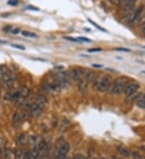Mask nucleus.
<instances>
[{"instance_id":"nucleus-40","label":"nucleus","mask_w":145,"mask_h":159,"mask_svg":"<svg viewBox=\"0 0 145 159\" xmlns=\"http://www.w3.org/2000/svg\"><path fill=\"white\" fill-rule=\"evenodd\" d=\"M0 159H2V152L1 149H0Z\"/></svg>"},{"instance_id":"nucleus-12","label":"nucleus","mask_w":145,"mask_h":159,"mask_svg":"<svg viewBox=\"0 0 145 159\" xmlns=\"http://www.w3.org/2000/svg\"><path fill=\"white\" fill-rule=\"evenodd\" d=\"M136 105L140 109H145V94L142 93L140 95H138L135 99Z\"/></svg>"},{"instance_id":"nucleus-18","label":"nucleus","mask_w":145,"mask_h":159,"mask_svg":"<svg viewBox=\"0 0 145 159\" xmlns=\"http://www.w3.org/2000/svg\"><path fill=\"white\" fill-rule=\"evenodd\" d=\"M19 92H20V97H24V98L28 97V95L30 94V89H28V87L26 86H23Z\"/></svg>"},{"instance_id":"nucleus-44","label":"nucleus","mask_w":145,"mask_h":159,"mask_svg":"<svg viewBox=\"0 0 145 159\" xmlns=\"http://www.w3.org/2000/svg\"><path fill=\"white\" fill-rule=\"evenodd\" d=\"M102 159H107V158H102Z\"/></svg>"},{"instance_id":"nucleus-11","label":"nucleus","mask_w":145,"mask_h":159,"mask_svg":"<svg viewBox=\"0 0 145 159\" xmlns=\"http://www.w3.org/2000/svg\"><path fill=\"white\" fill-rule=\"evenodd\" d=\"M50 145L47 143L45 146L40 151V153H39L38 157H37V159H45L47 157H48V153H49V150H50Z\"/></svg>"},{"instance_id":"nucleus-39","label":"nucleus","mask_w":145,"mask_h":159,"mask_svg":"<svg viewBox=\"0 0 145 159\" xmlns=\"http://www.w3.org/2000/svg\"><path fill=\"white\" fill-rule=\"evenodd\" d=\"M92 66L94 67V68H99V69H100V68H103V67L102 65H95V64L94 65H93Z\"/></svg>"},{"instance_id":"nucleus-33","label":"nucleus","mask_w":145,"mask_h":159,"mask_svg":"<svg viewBox=\"0 0 145 159\" xmlns=\"http://www.w3.org/2000/svg\"><path fill=\"white\" fill-rule=\"evenodd\" d=\"M15 157L17 159L20 158V156H21V152H20V150H15Z\"/></svg>"},{"instance_id":"nucleus-41","label":"nucleus","mask_w":145,"mask_h":159,"mask_svg":"<svg viewBox=\"0 0 145 159\" xmlns=\"http://www.w3.org/2000/svg\"><path fill=\"white\" fill-rule=\"evenodd\" d=\"M141 149H142V150H143V151H145V145H142V146H141Z\"/></svg>"},{"instance_id":"nucleus-45","label":"nucleus","mask_w":145,"mask_h":159,"mask_svg":"<svg viewBox=\"0 0 145 159\" xmlns=\"http://www.w3.org/2000/svg\"><path fill=\"white\" fill-rule=\"evenodd\" d=\"M65 159H69V158H65Z\"/></svg>"},{"instance_id":"nucleus-29","label":"nucleus","mask_w":145,"mask_h":159,"mask_svg":"<svg viewBox=\"0 0 145 159\" xmlns=\"http://www.w3.org/2000/svg\"><path fill=\"white\" fill-rule=\"evenodd\" d=\"M102 50H103L102 48H90L88 49L87 52H101Z\"/></svg>"},{"instance_id":"nucleus-43","label":"nucleus","mask_w":145,"mask_h":159,"mask_svg":"<svg viewBox=\"0 0 145 159\" xmlns=\"http://www.w3.org/2000/svg\"><path fill=\"white\" fill-rule=\"evenodd\" d=\"M143 73H145V71H143Z\"/></svg>"},{"instance_id":"nucleus-22","label":"nucleus","mask_w":145,"mask_h":159,"mask_svg":"<svg viewBox=\"0 0 145 159\" xmlns=\"http://www.w3.org/2000/svg\"><path fill=\"white\" fill-rule=\"evenodd\" d=\"M20 118H21V121H27L29 118V113L26 110H24L20 113Z\"/></svg>"},{"instance_id":"nucleus-14","label":"nucleus","mask_w":145,"mask_h":159,"mask_svg":"<svg viewBox=\"0 0 145 159\" xmlns=\"http://www.w3.org/2000/svg\"><path fill=\"white\" fill-rule=\"evenodd\" d=\"M39 153H40V149H39L38 145H36L32 148V150L29 152V157L30 159H37Z\"/></svg>"},{"instance_id":"nucleus-31","label":"nucleus","mask_w":145,"mask_h":159,"mask_svg":"<svg viewBox=\"0 0 145 159\" xmlns=\"http://www.w3.org/2000/svg\"><path fill=\"white\" fill-rule=\"evenodd\" d=\"M20 32V29L19 28V27H16V28H14L11 30V33L14 35H17Z\"/></svg>"},{"instance_id":"nucleus-2","label":"nucleus","mask_w":145,"mask_h":159,"mask_svg":"<svg viewBox=\"0 0 145 159\" xmlns=\"http://www.w3.org/2000/svg\"><path fill=\"white\" fill-rule=\"evenodd\" d=\"M128 79L127 77H119L114 82L111 88V93L113 95H120L123 93L125 88L127 85Z\"/></svg>"},{"instance_id":"nucleus-35","label":"nucleus","mask_w":145,"mask_h":159,"mask_svg":"<svg viewBox=\"0 0 145 159\" xmlns=\"http://www.w3.org/2000/svg\"><path fill=\"white\" fill-rule=\"evenodd\" d=\"M81 157H82V155L81 154H76L75 156L72 157V159H81Z\"/></svg>"},{"instance_id":"nucleus-13","label":"nucleus","mask_w":145,"mask_h":159,"mask_svg":"<svg viewBox=\"0 0 145 159\" xmlns=\"http://www.w3.org/2000/svg\"><path fill=\"white\" fill-rule=\"evenodd\" d=\"M36 104L38 106H40L41 109L43 107H44L47 104V99L44 97V96H41V95H38L36 96Z\"/></svg>"},{"instance_id":"nucleus-25","label":"nucleus","mask_w":145,"mask_h":159,"mask_svg":"<svg viewBox=\"0 0 145 159\" xmlns=\"http://www.w3.org/2000/svg\"><path fill=\"white\" fill-rule=\"evenodd\" d=\"M20 97V92H16V93H13V94L11 95V100H12V101H15V100H18Z\"/></svg>"},{"instance_id":"nucleus-10","label":"nucleus","mask_w":145,"mask_h":159,"mask_svg":"<svg viewBox=\"0 0 145 159\" xmlns=\"http://www.w3.org/2000/svg\"><path fill=\"white\" fill-rule=\"evenodd\" d=\"M95 74L91 70H86L83 72V80L86 81L87 83H91L94 80Z\"/></svg>"},{"instance_id":"nucleus-36","label":"nucleus","mask_w":145,"mask_h":159,"mask_svg":"<svg viewBox=\"0 0 145 159\" xmlns=\"http://www.w3.org/2000/svg\"><path fill=\"white\" fill-rule=\"evenodd\" d=\"M141 33L143 36H145V23L143 25H142V28H141Z\"/></svg>"},{"instance_id":"nucleus-32","label":"nucleus","mask_w":145,"mask_h":159,"mask_svg":"<svg viewBox=\"0 0 145 159\" xmlns=\"http://www.w3.org/2000/svg\"><path fill=\"white\" fill-rule=\"evenodd\" d=\"M11 30H12L11 26H7L3 28V31H5V32H9V31H11Z\"/></svg>"},{"instance_id":"nucleus-30","label":"nucleus","mask_w":145,"mask_h":159,"mask_svg":"<svg viewBox=\"0 0 145 159\" xmlns=\"http://www.w3.org/2000/svg\"><path fill=\"white\" fill-rule=\"evenodd\" d=\"M9 5H11V6H15L19 3L18 0H11V1H8L7 2Z\"/></svg>"},{"instance_id":"nucleus-27","label":"nucleus","mask_w":145,"mask_h":159,"mask_svg":"<svg viewBox=\"0 0 145 159\" xmlns=\"http://www.w3.org/2000/svg\"><path fill=\"white\" fill-rule=\"evenodd\" d=\"M77 40H78L79 41H83V42H86V43H91L92 42V40H91L90 39H88L86 38V37H83V36H81V37H78L77 38Z\"/></svg>"},{"instance_id":"nucleus-4","label":"nucleus","mask_w":145,"mask_h":159,"mask_svg":"<svg viewBox=\"0 0 145 159\" xmlns=\"http://www.w3.org/2000/svg\"><path fill=\"white\" fill-rule=\"evenodd\" d=\"M139 88V85L138 83H130L126 86L123 93H124L125 96L126 97H130V96H132V95L135 94L136 92L138 91Z\"/></svg>"},{"instance_id":"nucleus-28","label":"nucleus","mask_w":145,"mask_h":159,"mask_svg":"<svg viewBox=\"0 0 145 159\" xmlns=\"http://www.w3.org/2000/svg\"><path fill=\"white\" fill-rule=\"evenodd\" d=\"M64 39H65V40H69V41H72V42H77L79 43L80 41L77 40V39H74V38H72V37H68V36H64Z\"/></svg>"},{"instance_id":"nucleus-3","label":"nucleus","mask_w":145,"mask_h":159,"mask_svg":"<svg viewBox=\"0 0 145 159\" xmlns=\"http://www.w3.org/2000/svg\"><path fill=\"white\" fill-rule=\"evenodd\" d=\"M55 78H56V81L60 84V87H61L64 86V85H66L68 84L69 76H68V73H66V72L60 71V72L56 73Z\"/></svg>"},{"instance_id":"nucleus-38","label":"nucleus","mask_w":145,"mask_h":159,"mask_svg":"<svg viewBox=\"0 0 145 159\" xmlns=\"http://www.w3.org/2000/svg\"><path fill=\"white\" fill-rule=\"evenodd\" d=\"M24 159H30V157H29V152L26 153L24 155Z\"/></svg>"},{"instance_id":"nucleus-17","label":"nucleus","mask_w":145,"mask_h":159,"mask_svg":"<svg viewBox=\"0 0 145 159\" xmlns=\"http://www.w3.org/2000/svg\"><path fill=\"white\" fill-rule=\"evenodd\" d=\"M118 151H119V153H120L122 156H123V157H128L131 156V153H130V151H129L127 148H125V147H123V146L118 147Z\"/></svg>"},{"instance_id":"nucleus-9","label":"nucleus","mask_w":145,"mask_h":159,"mask_svg":"<svg viewBox=\"0 0 145 159\" xmlns=\"http://www.w3.org/2000/svg\"><path fill=\"white\" fill-rule=\"evenodd\" d=\"M30 110L31 114L33 117H40L41 113H42V109L40 106L36 105V103H33L30 105Z\"/></svg>"},{"instance_id":"nucleus-6","label":"nucleus","mask_w":145,"mask_h":159,"mask_svg":"<svg viewBox=\"0 0 145 159\" xmlns=\"http://www.w3.org/2000/svg\"><path fill=\"white\" fill-rule=\"evenodd\" d=\"M68 76L72 81L79 82L83 79V72L79 69H73L70 71V74Z\"/></svg>"},{"instance_id":"nucleus-24","label":"nucleus","mask_w":145,"mask_h":159,"mask_svg":"<svg viewBox=\"0 0 145 159\" xmlns=\"http://www.w3.org/2000/svg\"><path fill=\"white\" fill-rule=\"evenodd\" d=\"M12 152L10 149H7L5 151V159H11Z\"/></svg>"},{"instance_id":"nucleus-19","label":"nucleus","mask_w":145,"mask_h":159,"mask_svg":"<svg viewBox=\"0 0 145 159\" xmlns=\"http://www.w3.org/2000/svg\"><path fill=\"white\" fill-rule=\"evenodd\" d=\"M27 142V137L25 134H21L17 139V144L20 145H24Z\"/></svg>"},{"instance_id":"nucleus-23","label":"nucleus","mask_w":145,"mask_h":159,"mask_svg":"<svg viewBox=\"0 0 145 159\" xmlns=\"http://www.w3.org/2000/svg\"><path fill=\"white\" fill-rule=\"evenodd\" d=\"M88 21H89V22H90V23L91 24L94 25V26L95 27H96V28L99 29V31H104V32H107V30H105L104 28H103V27H101L99 26V25L98 24V23H94V21L91 20L90 19H88Z\"/></svg>"},{"instance_id":"nucleus-34","label":"nucleus","mask_w":145,"mask_h":159,"mask_svg":"<svg viewBox=\"0 0 145 159\" xmlns=\"http://www.w3.org/2000/svg\"><path fill=\"white\" fill-rule=\"evenodd\" d=\"M115 50H116V51H121V52H131V50H130V49L123 48H115Z\"/></svg>"},{"instance_id":"nucleus-20","label":"nucleus","mask_w":145,"mask_h":159,"mask_svg":"<svg viewBox=\"0 0 145 159\" xmlns=\"http://www.w3.org/2000/svg\"><path fill=\"white\" fill-rule=\"evenodd\" d=\"M138 20V24L139 25H143L145 23V11H143L139 15Z\"/></svg>"},{"instance_id":"nucleus-7","label":"nucleus","mask_w":145,"mask_h":159,"mask_svg":"<svg viewBox=\"0 0 145 159\" xmlns=\"http://www.w3.org/2000/svg\"><path fill=\"white\" fill-rule=\"evenodd\" d=\"M143 6H139L138 8L135 9V10H133L131 14H130L128 18V23H135V21L139 19V15H141V13L143 12Z\"/></svg>"},{"instance_id":"nucleus-1","label":"nucleus","mask_w":145,"mask_h":159,"mask_svg":"<svg viewBox=\"0 0 145 159\" xmlns=\"http://www.w3.org/2000/svg\"><path fill=\"white\" fill-rule=\"evenodd\" d=\"M111 77L109 75H103L101 76L98 80L94 82V85L93 86L94 89L99 91V92H105L110 88L111 85Z\"/></svg>"},{"instance_id":"nucleus-16","label":"nucleus","mask_w":145,"mask_h":159,"mask_svg":"<svg viewBox=\"0 0 145 159\" xmlns=\"http://www.w3.org/2000/svg\"><path fill=\"white\" fill-rule=\"evenodd\" d=\"M87 87H88V83L85 80H81V81H79L78 83V90L80 91L81 93H85L87 91Z\"/></svg>"},{"instance_id":"nucleus-5","label":"nucleus","mask_w":145,"mask_h":159,"mask_svg":"<svg viewBox=\"0 0 145 159\" xmlns=\"http://www.w3.org/2000/svg\"><path fill=\"white\" fill-rule=\"evenodd\" d=\"M70 149V145L68 142H64V145L58 149L56 159H65L68 152Z\"/></svg>"},{"instance_id":"nucleus-21","label":"nucleus","mask_w":145,"mask_h":159,"mask_svg":"<svg viewBox=\"0 0 145 159\" xmlns=\"http://www.w3.org/2000/svg\"><path fill=\"white\" fill-rule=\"evenodd\" d=\"M22 35L24 36L30 37V38H36V37H37V36H36L35 33L30 32V31H22Z\"/></svg>"},{"instance_id":"nucleus-42","label":"nucleus","mask_w":145,"mask_h":159,"mask_svg":"<svg viewBox=\"0 0 145 159\" xmlns=\"http://www.w3.org/2000/svg\"><path fill=\"white\" fill-rule=\"evenodd\" d=\"M81 159H88V157H84V156H82V157H81Z\"/></svg>"},{"instance_id":"nucleus-46","label":"nucleus","mask_w":145,"mask_h":159,"mask_svg":"<svg viewBox=\"0 0 145 159\" xmlns=\"http://www.w3.org/2000/svg\"><path fill=\"white\" fill-rule=\"evenodd\" d=\"M94 159H97V158H94Z\"/></svg>"},{"instance_id":"nucleus-37","label":"nucleus","mask_w":145,"mask_h":159,"mask_svg":"<svg viewBox=\"0 0 145 159\" xmlns=\"http://www.w3.org/2000/svg\"><path fill=\"white\" fill-rule=\"evenodd\" d=\"M28 9H29V10H39V8H37V7H35V6H28Z\"/></svg>"},{"instance_id":"nucleus-15","label":"nucleus","mask_w":145,"mask_h":159,"mask_svg":"<svg viewBox=\"0 0 145 159\" xmlns=\"http://www.w3.org/2000/svg\"><path fill=\"white\" fill-rule=\"evenodd\" d=\"M12 120H13V125L15 127H19L21 123V118H20V113L18 112H15V113L13 114V117H12Z\"/></svg>"},{"instance_id":"nucleus-26","label":"nucleus","mask_w":145,"mask_h":159,"mask_svg":"<svg viewBox=\"0 0 145 159\" xmlns=\"http://www.w3.org/2000/svg\"><path fill=\"white\" fill-rule=\"evenodd\" d=\"M11 47L15 48H17V49H20V50H25V47L23 46V45H20V44H12L11 45Z\"/></svg>"},{"instance_id":"nucleus-8","label":"nucleus","mask_w":145,"mask_h":159,"mask_svg":"<svg viewBox=\"0 0 145 159\" xmlns=\"http://www.w3.org/2000/svg\"><path fill=\"white\" fill-rule=\"evenodd\" d=\"M120 6L122 7V10L125 12H129L132 10V8L135 6V2L133 0H129V1H120Z\"/></svg>"}]
</instances>
